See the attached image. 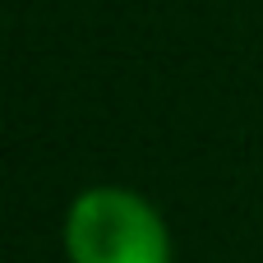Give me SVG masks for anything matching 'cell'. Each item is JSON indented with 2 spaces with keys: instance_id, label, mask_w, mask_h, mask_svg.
Here are the masks:
<instances>
[{
  "instance_id": "6da1fadb",
  "label": "cell",
  "mask_w": 263,
  "mask_h": 263,
  "mask_svg": "<svg viewBox=\"0 0 263 263\" xmlns=\"http://www.w3.org/2000/svg\"><path fill=\"white\" fill-rule=\"evenodd\" d=\"M74 263H162V231L129 194H88L69 217Z\"/></svg>"
}]
</instances>
